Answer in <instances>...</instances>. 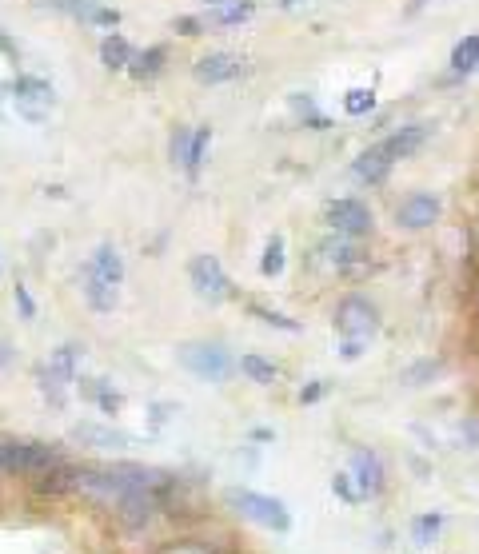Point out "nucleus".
<instances>
[{"label": "nucleus", "instance_id": "nucleus-1", "mask_svg": "<svg viewBox=\"0 0 479 554\" xmlns=\"http://www.w3.org/2000/svg\"><path fill=\"white\" fill-rule=\"evenodd\" d=\"M68 463L60 443H44V439H16L0 431V475L4 479H40L52 467Z\"/></svg>", "mask_w": 479, "mask_h": 554}, {"label": "nucleus", "instance_id": "nucleus-2", "mask_svg": "<svg viewBox=\"0 0 479 554\" xmlns=\"http://www.w3.org/2000/svg\"><path fill=\"white\" fill-rule=\"evenodd\" d=\"M224 507L232 515H240L244 523L260 527V531H272V535H288L292 531V511L276 495H264V491H252V487H228L224 491Z\"/></svg>", "mask_w": 479, "mask_h": 554}, {"label": "nucleus", "instance_id": "nucleus-3", "mask_svg": "<svg viewBox=\"0 0 479 554\" xmlns=\"http://www.w3.org/2000/svg\"><path fill=\"white\" fill-rule=\"evenodd\" d=\"M176 359H180L184 371H192V375L204 379V383H228V379L240 371V363L232 359V351H228L224 343H216V339H192V343H180Z\"/></svg>", "mask_w": 479, "mask_h": 554}, {"label": "nucleus", "instance_id": "nucleus-4", "mask_svg": "<svg viewBox=\"0 0 479 554\" xmlns=\"http://www.w3.org/2000/svg\"><path fill=\"white\" fill-rule=\"evenodd\" d=\"M80 359H84V347H80V343H60V347L48 355V363L36 367V387H40V395L48 399V407H56V411L64 407L68 387L76 383Z\"/></svg>", "mask_w": 479, "mask_h": 554}, {"label": "nucleus", "instance_id": "nucleus-5", "mask_svg": "<svg viewBox=\"0 0 479 554\" xmlns=\"http://www.w3.org/2000/svg\"><path fill=\"white\" fill-rule=\"evenodd\" d=\"M380 331V311L368 295H344L340 307H336V335L340 343H360L368 347Z\"/></svg>", "mask_w": 479, "mask_h": 554}, {"label": "nucleus", "instance_id": "nucleus-6", "mask_svg": "<svg viewBox=\"0 0 479 554\" xmlns=\"http://www.w3.org/2000/svg\"><path fill=\"white\" fill-rule=\"evenodd\" d=\"M8 92H12V100H16V112H20L28 124H44L48 112H52V104H56L52 84L40 80V76H16V80L8 84Z\"/></svg>", "mask_w": 479, "mask_h": 554}, {"label": "nucleus", "instance_id": "nucleus-7", "mask_svg": "<svg viewBox=\"0 0 479 554\" xmlns=\"http://www.w3.org/2000/svg\"><path fill=\"white\" fill-rule=\"evenodd\" d=\"M188 283H192V291L200 295V299H208V303H224V299H232L236 295V287H232V279L224 272V264L216 260V256H192V264H188Z\"/></svg>", "mask_w": 479, "mask_h": 554}, {"label": "nucleus", "instance_id": "nucleus-8", "mask_svg": "<svg viewBox=\"0 0 479 554\" xmlns=\"http://www.w3.org/2000/svg\"><path fill=\"white\" fill-rule=\"evenodd\" d=\"M324 224H328L336 236L364 240V236L372 232L376 216H372V208H368L364 200H352V196H344V200H332V204L324 208Z\"/></svg>", "mask_w": 479, "mask_h": 554}, {"label": "nucleus", "instance_id": "nucleus-9", "mask_svg": "<svg viewBox=\"0 0 479 554\" xmlns=\"http://www.w3.org/2000/svg\"><path fill=\"white\" fill-rule=\"evenodd\" d=\"M348 475L356 479L364 499H380L388 491V467H384L380 451H372V447H352L348 451Z\"/></svg>", "mask_w": 479, "mask_h": 554}, {"label": "nucleus", "instance_id": "nucleus-10", "mask_svg": "<svg viewBox=\"0 0 479 554\" xmlns=\"http://www.w3.org/2000/svg\"><path fill=\"white\" fill-rule=\"evenodd\" d=\"M36 4L48 8V12L72 16V20L96 24V28H116V24H120V12H116V8H104V4H96V0H36Z\"/></svg>", "mask_w": 479, "mask_h": 554}, {"label": "nucleus", "instance_id": "nucleus-11", "mask_svg": "<svg viewBox=\"0 0 479 554\" xmlns=\"http://www.w3.org/2000/svg\"><path fill=\"white\" fill-rule=\"evenodd\" d=\"M440 200L432 196V192H412L400 208H396V224L400 228H408V232H424V228H432L436 220H440Z\"/></svg>", "mask_w": 479, "mask_h": 554}, {"label": "nucleus", "instance_id": "nucleus-12", "mask_svg": "<svg viewBox=\"0 0 479 554\" xmlns=\"http://www.w3.org/2000/svg\"><path fill=\"white\" fill-rule=\"evenodd\" d=\"M192 72L200 84H228V80L244 76V60L236 52H208L192 64Z\"/></svg>", "mask_w": 479, "mask_h": 554}, {"label": "nucleus", "instance_id": "nucleus-13", "mask_svg": "<svg viewBox=\"0 0 479 554\" xmlns=\"http://www.w3.org/2000/svg\"><path fill=\"white\" fill-rule=\"evenodd\" d=\"M392 168H396V156H392V152H388V144L380 140V144H372V148H364V152L356 156L352 176H356L360 184H384Z\"/></svg>", "mask_w": 479, "mask_h": 554}, {"label": "nucleus", "instance_id": "nucleus-14", "mask_svg": "<svg viewBox=\"0 0 479 554\" xmlns=\"http://www.w3.org/2000/svg\"><path fill=\"white\" fill-rule=\"evenodd\" d=\"M156 554H240L232 539H212V535H172L164 539Z\"/></svg>", "mask_w": 479, "mask_h": 554}, {"label": "nucleus", "instance_id": "nucleus-15", "mask_svg": "<svg viewBox=\"0 0 479 554\" xmlns=\"http://www.w3.org/2000/svg\"><path fill=\"white\" fill-rule=\"evenodd\" d=\"M84 272H92V276H100L104 283H112V287H120L124 283V256H120V248L116 244H96V252L88 256V268Z\"/></svg>", "mask_w": 479, "mask_h": 554}, {"label": "nucleus", "instance_id": "nucleus-16", "mask_svg": "<svg viewBox=\"0 0 479 554\" xmlns=\"http://www.w3.org/2000/svg\"><path fill=\"white\" fill-rule=\"evenodd\" d=\"M72 439L84 443V447H112V451L136 443V435L116 431V427H100V423H76V427H72Z\"/></svg>", "mask_w": 479, "mask_h": 554}, {"label": "nucleus", "instance_id": "nucleus-17", "mask_svg": "<svg viewBox=\"0 0 479 554\" xmlns=\"http://www.w3.org/2000/svg\"><path fill=\"white\" fill-rule=\"evenodd\" d=\"M320 256H324V264H328V268H336V272L364 268V252H360V248H356V240H348V236L328 240V244L320 248Z\"/></svg>", "mask_w": 479, "mask_h": 554}, {"label": "nucleus", "instance_id": "nucleus-18", "mask_svg": "<svg viewBox=\"0 0 479 554\" xmlns=\"http://www.w3.org/2000/svg\"><path fill=\"white\" fill-rule=\"evenodd\" d=\"M80 295H84V299H88V307H92V311H100V315H108V311L120 303V287L104 283V279L92 276V272H84V279H80Z\"/></svg>", "mask_w": 479, "mask_h": 554}, {"label": "nucleus", "instance_id": "nucleus-19", "mask_svg": "<svg viewBox=\"0 0 479 554\" xmlns=\"http://www.w3.org/2000/svg\"><path fill=\"white\" fill-rule=\"evenodd\" d=\"M132 44L120 36V32H108L104 40H100V64L108 68V72H128V64H132Z\"/></svg>", "mask_w": 479, "mask_h": 554}, {"label": "nucleus", "instance_id": "nucleus-20", "mask_svg": "<svg viewBox=\"0 0 479 554\" xmlns=\"http://www.w3.org/2000/svg\"><path fill=\"white\" fill-rule=\"evenodd\" d=\"M384 144H388V152H392L396 160H408V156H416V152L428 144V128H424V124H408V128L392 132Z\"/></svg>", "mask_w": 479, "mask_h": 554}, {"label": "nucleus", "instance_id": "nucleus-21", "mask_svg": "<svg viewBox=\"0 0 479 554\" xmlns=\"http://www.w3.org/2000/svg\"><path fill=\"white\" fill-rule=\"evenodd\" d=\"M164 60H168V48H164V44H152V48H144V52L132 56L128 76H132V80H156V76L164 72Z\"/></svg>", "mask_w": 479, "mask_h": 554}, {"label": "nucleus", "instance_id": "nucleus-22", "mask_svg": "<svg viewBox=\"0 0 479 554\" xmlns=\"http://www.w3.org/2000/svg\"><path fill=\"white\" fill-rule=\"evenodd\" d=\"M84 387H80V395L84 399H92L104 415H120V407H124V395L120 391H112V383L108 379H80Z\"/></svg>", "mask_w": 479, "mask_h": 554}, {"label": "nucleus", "instance_id": "nucleus-23", "mask_svg": "<svg viewBox=\"0 0 479 554\" xmlns=\"http://www.w3.org/2000/svg\"><path fill=\"white\" fill-rule=\"evenodd\" d=\"M444 511H424V515H416L412 519V543L416 547H432L440 535H444Z\"/></svg>", "mask_w": 479, "mask_h": 554}, {"label": "nucleus", "instance_id": "nucleus-24", "mask_svg": "<svg viewBox=\"0 0 479 554\" xmlns=\"http://www.w3.org/2000/svg\"><path fill=\"white\" fill-rule=\"evenodd\" d=\"M284 264H288V244H284V236L276 232V236H268V244H264V256H260V276L280 279L284 276Z\"/></svg>", "mask_w": 479, "mask_h": 554}, {"label": "nucleus", "instance_id": "nucleus-25", "mask_svg": "<svg viewBox=\"0 0 479 554\" xmlns=\"http://www.w3.org/2000/svg\"><path fill=\"white\" fill-rule=\"evenodd\" d=\"M236 363H240V371H244L252 383H260V387H272V383L280 379V367H276L272 359H264V355H240Z\"/></svg>", "mask_w": 479, "mask_h": 554}, {"label": "nucleus", "instance_id": "nucleus-26", "mask_svg": "<svg viewBox=\"0 0 479 554\" xmlns=\"http://www.w3.org/2000/svg\"><path fill=\"white\" fill-rule=\"evenodd\" d=\"M332 495H336L344 507H360V503H368L364 491L356 487V479H352L348 471H336V475H332Z\"/></svg>", "mask_w": 479, "mask_h": 554}, {"label": "nucleus", "instance_id": "nucleus-27", "mask_svg": "<svg viewBox=\"0 0 479 554\" xmlns=\"http://www.w3.org/2000/svg\"><path fill=\"white\" fill-rule=\"evenodd\" d=\"M208 148H212V128L204 124V128H196V136H192V156H188V176L196 180L200 176V168H204V156H208Z\"/></svg>", "mask_w": 479, "mask_h": 554}, {"label": "nucleus", "instance_id": "nucleus-28", "mask_svg": "<svg viewBox=\"0 0 479 554\" xmlns=\"http://www.w3.org/2000/svg\"><path fill=\"white\" fill-rule=\"evenodd\" d=\"M452 68L456 72H472V68H479V36H464L460 44H456V52H452Z\"/></svg>", "mask_w": 479, "mask_h": 554}, {"label": "nucleus", "instance_id": "nucleus-29", "mask_svg": "<svg viewBox=\"0 0 479 554\" xmlns=\"http://www.w3.org/2000/svg\"><path fill=\"white\" fill-rule=\"evenodd\" d=\"M192 136H196V128H176V132H172V140H168V156H172V164H176V168H188V156H192Z\"/></svg>", "mask_w": 479, "mask_h": 554}, {"label": "nucleus", "instance_id": "nucleus-30", "mask_svg": "<svg viewBox=\"0 0 479 554\" xmlns=\"http://www.w3.org/2000/svg\"><path fill=\"white\" fill-rule=\"evenodd\" d=\"M248 311H252L260 323L280 327V331H288V335H296V331H300V323H296V319H288L284 311H272V307H264V303H248Z\"/></svg>", "mask_w": 479, "mask_h": 554}, {"label": "nucleus", "instance_id": "nucleus-31", "mask_svg": "<svg viewBox=\"0 0 479 554\" xmlns=\"http://www.w3.org/2000/svg\"><path fill=\"white\" fill-rule=\"evenodd\" d=\"M248 16H252V4H248V0L240 4V0H236V4H228V8H216V16H212L208 24H216V28H232V24H244Z\"/></svg>", "mask_w": 479, "mask_h": 554}, {"label": "nucleus", "instance_id": "nucleus-32", "mask_svg": "<svg viewBox=\"0 0 479 554\" xmlns=\"http://www.w3.org/2000/svg\"><path fill=\"white\" fill-rule=\"evenodd\" d=\"M376 108V92L372 88H352L348 96H344V112L348 116H364V112H372Z\"/></svg>", "mask_w": 479, "mask_h": 554}, {"label": "nucleus", "instance_id": "nucleus-33", "mask_svg": "<svg viewBox=\"0 0 479 554\" xmlns=\"http://www.w3.org/2000/svg\"><path fill=\"white\" fill-rule=\"evenodd\" d=\"M12 303H16V311H20V319L28 323V319H36V299H32V291L24 287V283H16L12 287Z\"/></svg>", "mask_w": 479, "mask_h": 554}, {"label": "nucleus", "instance_id": "nucleus-34", "mask_svg": "<svg viewBox=\"0 0 479 554\" xmlns=\"http://www.w3.org/2000/svg\"><path fill=\"white\" fill-rule=\"evenodd\" d=\"M328 391H332V383H328V379H312L308 387H300V395H296V399H300L304 407H312V403H320Z\"/></svg>", "mask_w": 479, "mask_h": 554}, {"label": "nucleus", "instance_id": "nucleus-35", "mask_svg": "<svg viewBox=\"0 0 479 554\" xmlns=\"http://www.w3.org/2000/svg\"><path fill=\"white\" fill-rule=\"evenodd\" d=\"M436 371H440V363L424 359L420 367H412V371H408V383H412V387H420V379H428V375H436Z\"/></svg>", "mask_w": 479, "mask_h": 554}, {"label": "nucleus", "instance_id": "nucleus-36", "mask_svg": "<svg viewBox=\"0 0 479 554\" xmlns=\"http://www.w3.org/2000/svg\"><path fill=\"white\" fill-rule=\"evenodd\" d=\"M176 32H180V36H200L204 24H200L196 16H180V20H176Z\"/></svg>", "mask_w": 479, "mask_h": 554}, {"label": "nucleus", "instance_id": "nucleus-37", "mask_svg": "<svg viewBox=\"0 0 479 554\" xmlns=\"http://www.w3.org/2000/svg\"><path fill=\"white\" fill-rule=\"evenodd\" d=\"M172 415H176V407H172V403H152V427H164Z\"/></svg>", "mask_w": 479, "mask_h": 554}, {"label": "nucleus", "instance_id": "nucleus-38", "mask_svg": "<svg viewBox=\"0 0 479 554\" xmlns=\"http://www.w3.org/2000/svg\"><path fill=\"white\" fill-rule=\"evenodd\" d=\"M292 108H296V112H304V116H312V112H316V104H312L308 96H300V92L292 96Z\"/></svg>", "mask_w": 479, "mask_h": 554}, {"label": "nucleus", "instance_id": "nucleus-39", "mask_svg": "<svg viewBox=\"0 0 479 554\" xmlns=\"http://www.w3.org/2000/svg\"><path fill=\"white\" fill-rule=\"evenodd\" d=\"M272 439H276V435H272L268 427H256V431H252V443H272Z\"/></svg>", "mask_w": 479, "mask_h": 554}, {"label": "nucleus", "instance_id": "nucleus-40", "mask_svg": "<svg viewBox=\"0 0 479 554\" xmlns=\"http://www.w3.org/2000/svg\"><path fill=\"white\" fill-rule=\"evenodd\" d=\"M8 359H12V347H8V339H0V371L8 367Z\"/></svg>", "mask_w": 479, "mask_h": 554}, {"label": "nucleus", "instance_id": "nucleus-41", "mask_svg": "<svg viewBox=\"0 0 479 554\" xmlns=\"http://www.w3.org/2000/svg\"><path fill=\"white\" fill-rule=\"evenodd\" d=\"M228 4H236V0H204V8H228Z\"/></svg>", "mask_w": 479, "mask_h": 554}, {"label": "nucleus", "instance_id": "nucleus-42", "mask_svg": "<svg viewBox=\"0 0 479 554\" xmlns=\"http://www.w3.org/2000/svg\"><path fill=\"white\" fill-rule=\"evenodd\" d=\"M284 4H300V0H284Z\"/></svg>", "mask_w": 479, "mask_h": 554}, {"label": "nucleus", "instance_id": "nucleus-43", "mask_svg": "<svg viewBox=\"0 0 479 554\" xmlns=\"http://www.w3.org/2000/svg\"><path fill=\"white\" fill-rule=\"evenodd\" d=\"M0 100H4V88H0Z\"/></svg>", "mask_w": 479, "mask_h": 554}]
</instances>
